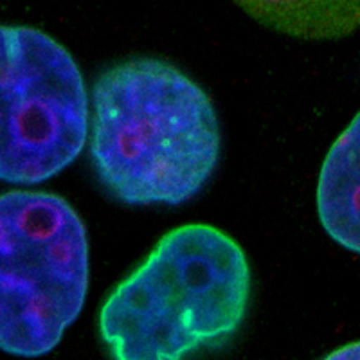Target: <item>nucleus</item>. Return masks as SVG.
Instances as JSON below:
<instances>
[{"instance_id":"1","label":"nucleus","mask_w":360,"mask_h":360,"mask_svg":"<svg viewBox=\"0 0 360 360\" xmlns=\"http://www.w3.org/2000/svg\"><path fill=\"white\" fill-rule=\"evenodd\" d=\"M89 155L107 193L127 205H180L202 191L221 153L209 94L173 63L130 58L90 90Z\"/></svg>"},{"instance_id":"2","label":"nucleus","mask_w":360,"mask_h":360,"mask_svg":"<svg viewBox=\"0 0 360 360\" xmlns=\"http://www.w3.org/2000/svg\"><path fill=\"white\" fill-rule=\"evenodd\" d=\"M240 243L207 224L180 225L112 290L99 335L112 360H188L227 342L249 310Z\"/></svg>"},{"instance_id":"3","label":"nucleus","mask_w":360,"mask_h":360,"mask_svg":"<svg viewBox=\"0 0 360 360\" xmlns=\"http://www.w3.org/2000/svg\"><path fill=\"white\" fill-rule=\"evenodd\" d=\"M89 279L86 227L65 198L34 189L0 195L2 352H53L85 307Z\"/></svg>"},{"instance_id":"4","label":"nucleus","mask_w":360,"mask_h":360,"mask_svg":"<svg viewBox=\"0 0 360 360\" xmlns=\"http://www.w3.org/2000/svg\"><path fill=\"white\" fill-rule=\"evenodd\" d=\"M90 96L72 54L29 25H0V180L37 186L89 141Z\"/></svg>"},{"instance_id":"5","label":"nucleus","mask_w":360,"mask_h":360,"mask_svg":"<svg viewBox=\"0 0 360 360\" xmlns=\"http://www.w3.org/2000/svg\"><path fill=\"white\" fill-rule=\"evenodd\" d=\"M317 214L337 245L360 254V112L324 157L317 180Z\"/></svg>"},{"instance_id":"6","label":"nucleus","mask_w":360,"mask_h":360,"mask_svg":"<svg viewBox=\"0 0 360 360\" xmlns=\"http://www.w3.org/2000/svg\"><path fill=\"white\" fill-rule=\"evenodd\" d=\"M321 360H360V340L349 342L346 346H340V348H337L332 353H328Z\"/></svg>"}]
</instances>
